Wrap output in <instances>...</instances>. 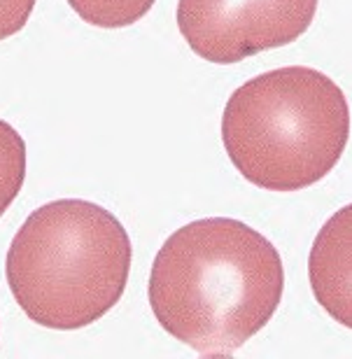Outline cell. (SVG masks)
<instances>
[{
	"label": "cell",
	"instance_id": "6da1fadb",
	"mask_svg": "<svg viewBox=\"0 0 352 359\" xmlns=\"http://www.w3.org/2000/svg\"><path fill=\"white\" fill-rule=\"evenodd\" d=\"M283 257L245 222L205 217L177 229L154 257L149 306L166 334L198 355H231L276 315Z\"/></svg>",
	"mask_w": 352,
	"mask_h": 359
},
{
	"label": "cell",
	"instance_id": "7a4b0ae2",
	"mask_svg": "<svg viewBox=\"0 0 352 359\" xmlns=\"http://www.w3.org/2000/svg\"><path fill=\"white\" fill-rule=\"evenodd\" d=\"M133 248L103 205L59 198L28 215L10 243L5 276L28 320L47 329H82L124 297Z\"/></svg>",
	"mask_w": 352,
	"mask_h": 359
},
{
	"label": "cell",
	"instance_id": "3957f363",
	"mask_svg": "<svg viewBox=\"0 0 352 359\" xmlns=\"http://www.w3.org/2000/svg\"><path fill=\"white\" fill-rule=\"evenodd\" d=\"M350 110L332 77L308 66L269 70L226 100L222 142L236 170L266 191H301L348 147Z\"/></svg>",
	"mask_w": 352,
	"mask_h": 359
},
{
	"label": "cell",
	"instance_id": "277c9868",
	"mask_svg": "<svg viewBox=\"0 0 352 359\" xmlns=\"http://www.w3.org/2000/svg\"><path fill=\"white\" fill-rule=\"evenodd\" d=\"M320 0H180L177 28L203 61H245L297 42L311 28Z\"/></svg>",
	"mask_w": 352,
	"mask_h": 359
},
{
	"label": "cell",
	"instance_id": "5b68a950",
	"mask_svg": "<svg viewBox=\"0 0 352 359\" xmlns=\"http://www.w3.org/2000/svg\"><path fill=\"white\" fill-rule=\"evenodd\" d=\"M350 219L352 208L346 205L322 226L315 238L308 259V278L315 299L343 327H352V299H350Z\"/></svg>",
	"mask_w": 352,
	"mask_h": 359
},
{
	"label": "cell",
	"instance_id": "8992f818",
	"mask_svg": "<svg viewBox=\"0 0 352 359\" xmlns=\"http://www.w3.org/2000/svg\"><path fill=\"white\" fill-rule=\"evenodd\" d=\"M26 180V142L19 131L0 119V217L19 196Z\"/></svg>",
	"mask_w": 352,
	"mask_h": 359
},
{
	"label": "cell",
	"instance_id": "52a82bcc",
	"mask_svg": "<svg viewBox=\"0 0 352 359\" xmlns=\"http://www.w3.org/2000/svg\"><path fill=\"white\" fill-rule=\"evenodd\" d=\"M156 0H68L84 24L96 28H126L140 21Z\"/></svg>",
	"mask_w": 352,
	"mask_h": 359
},
{
	"label": "cell",
	"instance_id": "ba28073f",
	"mask_svg": "<svg viewBox=\"0 0 352 359\" xmlns=\"http://www.w3.org/2000/svg\"><path fill=\"white\" fill-rule=\"evenodd\" d=\"M38 0H0V42L17 35L28 24Z\"/></svg>",
	"mask_w": 352,
	"mask_h": 359
}]
</instances>
